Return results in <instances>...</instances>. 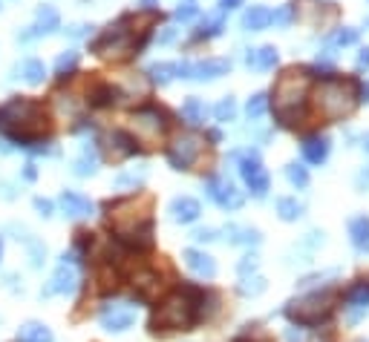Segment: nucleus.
Here are the masks:
<instances>
[{"label":"nucleus","instance_id":"f257e3e1","mask_svg":"<svg viewBox=\"0 0 369 342\" xmlns=\"http://www.w3.org/2000/svg\"><path fill=\"white\" fill-rule=\"evenodd\" d=\"M312 89L315 75L309 67H286L274 81L268 107L283 130H303L312 121Z\"/></svg>","mask_w":369,"mask_h":342},{"label":"nucleus","instance_id":"f03ea898","mask_svg":"<svg viewBox=\"0 0 369 342\" xmlns=\"http://www.w3.org/2000/svg\"><path fill=\"white\" fill-rule=\"evenodd\" d=\"M162 15L156 9H139L130 15H121L118 20H113L107 29H101L99 38L89 41V52L99 58H110V60H127L144 52L153 26H156Z\"/></svg>","mask_w":369,"mask_h":342},{"label":"nucleus","instance_id":"7ed1b4c3","mask_svg":"<svg viewBox=\"0 0 369 342\" xmlns=\"http://www.w3.org/2000/svg\"><path fill=\"white\" fill-rule=\"evenodd\" d=\"M153 199L150 196H125L104 204L107 222L115 230L118 244L130 251H147L153 244V216H150Z\"/></svg>","mask_w":369,"mask_h":342},{"label":"nucleus","instance_id":"20e7f679","mask_svg":"<svg viewBox=\"0 0 369 342\" xmlns=\"http://www.w3.org/2000/svg\"><path fill=\"white\" fill-rule=\"evenodd\" d=\"M52 121L44 107V101L15 96L6 104H0V136H6L9 141L20 147H32L44 136H49Z\"/></svg>","mask_w":369,"mask_h":342},{"label":"nucleus","instance_id":"39448f33","mask_svg":"<svg viewBox=\"0 0 369 342\" xmlns=\"http://www.w3.org/2000/svg\"><path fill=\"white\" fill-rule=\"evenodd\" d=\"M211 291H199V288H179L173 294H168L162 299V305L153 310L150 317V331H191L194 325H199L205 317V302H208Z\"/></svg>","mask_w":369,"mask_h":342},{"label":"nucleus","instance_id":"423d86ee","mask_svg":"<svg viewBox=\"0 0 369 342\" xmlns=\"http://www.w3.org/2000/svg\"><path fill=\"white\" fill-rule=\"evenodd\" d=\"M315 115L323 121H344L361 104V81L344 75H323L312 89Z\"/></svg>","mask_w":369,"mask_h":342},{"label":"nucleus","instance_id":"0eeeda50","mask_svg":"<svg viewBox=\"0 0 369 342\" xmlns=\"http://www.w3.org/2000/svg\"><path fill=\"white\" fill-rule=\"evenodd\" d=\"M337 302H341V291L337 288H320V291H312V294H303L297 299H292L286 308H283V317L294 325V328H303V331H312L318 328L320 322H329Z\"/></svg>","mask_w":369,"mask_h":342},{"label":"nucleus","instance_id":"6e6552de","mask_svg":"<svg viewBox=\"0 0 369 342\" xmlns=\"http://www.w3.org/2000/svg\"><path fill=\"white\" fill-rule=\"evenodd\" d=\"M170 124H173V121H170V112H168L165 107L144 104V107H139V110L130 115L127 127H130L133 141L142 144L144 150H150V147L162 144V138H165L168 130H170Z\"/></svg>","mask_w":369,"mask_h":342},{"label":"nucleus","instance_id":"1a4fd4ad","mask_svg":"<svg viewBox=\"0 0 369 342\" xmlns=\"http://www.w3.org/2000/svg\"><path fill=\"white\" fill-rule=\"evenodd\" d=\"M239 176L245 181V188L254 199H265L268 190H271V178H268V170L263 167V159L257 150H245L239 155Z\"/></svg>","mask_w":369,"mask_h":342},{"label":"nucleus","instance_id":"9d476101","mask_svg":"<svg viewBox=\"0 0 369 342\" xmlns=\"http://www.w3.org/2000/svg\"><path fill=\"white\" fill-rule=\"evenodd\" d=\"M202 138L194 136V133H184L179 138H173V144L165 150V159L173 170L184 173V170H194V164L199 162V155H202Z\"/></svg>","mask_w":369,"mask_h":342},{"label":"nucleus","instance_id":"9b49d317","mask_svg":"<svg viewBox=\"0 0 369 342\" xmlns=\"http://www.w3.org/2000/svg\"><path fill=\"white\" fill-rule=\"evenodd\" d=\"M231 70V60L228 58H208V60H182L176 64V75L184 81H213V78H223Z\"/></svg>","mask_w":369,"mask_h":342},{"label":"nucleus","instance_id":"f8f14e48","mask_svg":"<svg viewBox=\"0 0 369 342\" xmlns=\"http://www.w3.org/2000/svg\"><path fill=\"white\" fill-rule=\"evenodd\" d=\"M99 322H101V328L110 331V334H125V331L133 328V322H136V310H133V305H127V302H107V305L101 308V314H99Z\"/></svg>","mask_w":369,"mask_h":342},{"label":"nucleus","instance_id":"ddd939ff","mask_svg":"<svg viewBox=\"0 0 369 342\" xmlns=\"http://www.w3.org/2000/svg\"><path fill=\"white\" fill-rule=\"evenodd\" d=\"M205 193H208V199L213 202V204H220L223 210H239L242 207V193L234 188V181H228V178H223V176H211L208 181H205Z\"/></svg>","mask_w":369,"mask_h":342},{"label":"nucleus","instance_id":"4468645a","mask_svg":"<svg viewBox=\"0 0 369 342\" xmlns=\"http://www.w3.org/2000/svg\"><path fill=\"white\" fill-rule=\"evenodd\" d=\"M289 6L300 23H312V26H323L326 20L337 18L334 4H320V0H292Z\"/></svg>","mask_w":369,"mask_h":342},{"label":"nucleus","instance_id":"2eb2a0df","mask_svg":"<svg viewBox=\"0 0 369 342\" xmlns=\"http://www.w3.org/2000/svg\"><path fill=\"white\" fill-rule=\"evenodd\" d=\"M75 288H78L75 256H73V254H64V256H61L58 270H55L52 279H49V285L44 288V296H52V294H75Z\"/></svg>","mask_w":369,"mask_h":342},{"label":"nucleus","instance_id":"dca6fc26","mask_svg":"<svg viewBox=\"0 0 369 342\" xmlns=\"http://www.w3.org/2000/svg\"><path fill=\"white\" fill-rule=\"evenodd\" d=\"M101 150H104V155H107V162H125V159H130V155H136L142 147L133 141L130 133L113 130V133H107V136L101 138Z\"/></svg>","mask_w":369,"mask_h":342},{"label":"nucleus","instance_id":"f3484780","mask_svg":"<svg viewBox=\"0 0 369 342\" xmlns=\"http://www.w3.org/2000/svg\"><path fill=\"white\" fill-rule=\"evenodd\" d=\"M329 150H332V138L323 136V133H309V136L300 138V155H303L306 164H315V167L326 164Z\"/></svg>","mask_w":369,"mask_h":342},{"label":"nucleus","instance_id":"a211bd4d","mask_svg":"<svg viewBox=\"0 0 369 342\" xmlns=\"http://www.w3.org/2000/svg\"><path fill=\"white\" fill-rule=\"evenodd\" d=\"M58 26H61L58 9H55V6H38L35 23L29 26V29H23V32L18 35V41H35V38H41V35H52Z\"/></svg>","mask_w":369,"mask_h":342},{"label":"nucleus","instance_id":"6ab92c4d","mask_svg":"<svg viewBox=\"0 0 369 342\" xmlns=\"http://www.w3.org/2000/svg\"><path fill=\"white\" fill-rule=\"evenodd\" d=\"M133 291L142 302H150V299H156L162 291H165V279L159 270H153V268H142L133 273Z\"/></svg>","mask_w":369,"mask_h":342},{"label":"nucleus","instance_id":"aec40b11","mask_svg":"<svg viewBox=\"0 0 369 342\" xmlns=\"http://www.w3.org/2000/svg\"><path fill=\"white\" fill-rule=\"evenodd\" d=\"M87 101H89V107L104 110V107L121 104V101H125V96H121V86H113L110 81H92L89 92H87Z\"/></svg>","mask_w":369,"mask_h":342},{"label":"nucleus","instance_id":"412c9836","mask_svg":"<svg viewBox=\"0 0 369 342\" xmlns=\"http://www.w3.org/2000/svg\"><path fill=\"white\" fill-rule=\"evenodd\" d=\"M168 213H170V222L176 225H191L202 216V204L194 199V196H176L170 204H168Z\"/></svg>","mask_w":369,"mask_h":342},{"label":"nucleus","instance_id":"4be33fe9","mask_svg":"<svg viewBox=\"0 0 369 342\" xmlns=\"http://www.w3.org/2000/svg\"><path fill=\"white\" fill-rule=\"evenodd\" d=\"M61 210H64V216H70V219H87V216H92V202L75 190H64L58 199Z\"/></svg>","mask_w":369,"mask_h":342},{"label":"nucleus","instance_id":"5701e85b","mask_svg":"<svg viewBox=\"0 0 369 342\" xmlns=\"http://www.w3.org/2000/svg\"><path fill=\"white\" fill-rule=\"evenodd\" d=\"M223 29H225V12H223V9H220V12H211V15L202 18V23L196 26V32L191 35V41L199 44V41L220 38V35H223Z\"/></svg>","mask_w":369,"mask_h":342},{"label":"nucleus","instance_id":"b1692460","mask_svg":"<svg viewBox=\"0 0 369 342\" xmlns=\"http://www.w3.org/2000/svg\"><path fill=\"white\" fill-rule=\"evenodd\" d=\"M184 265L202 279L217 276V262H213V256H208L205 251H194V247H188V251H184Z\"/></svg>","mask_w":369,"mask_h":342},{"label":"nucleus","instance_id":"393cba45","mask_svg":"<svg viewBox=\"0 0 369 342\" xmlns=\"http://www.w3.org/2000/svg\"><path fill=\"white\" fill-rule=\"evenodd\" d=\"M242 29L245 32H263V29L271 26V9L268 6H249L242 12Z\"/></svg>","mask_w":369,"mask_h":342},{"label":"nucleus","instance_id":"a878e982","mask_svg":"<svg viewBox=\"0 0 369 342\" xmlns=\"http://www.w3.org/2000/svg\"><path fill=\"white\" fill-rule=\"evenodd\" d=\"M349 239H352V247L358 254H369V216H352Z\"/></svg>","mask_w":369,"mask_h":342},{"label":"nucleus","instance_id":"bb28decb","mask_svg":"<svg viewBox=\"0 0 369 342\" xmlns=\"http://www.w3.org/2000/svg\"><path fill=\"white\" fill-rule=\"evenodd\" d=\"M245 60H249V67H257V70L268 72V70H274L277 64H280V52H277V46L265 44V46H260L257 52L245 55Z\"/></svg>","mask_w":369,"mask_h":342},{"label":"nucleus","instance_id":"cd10ccee","mask_svg":"<svg viewBox=\"0 0 369 342\" xmlns=\"http://www.w3.org/2000/svg\"><path fill=\"white\" fill-rule=\"evenodd\" d=\"M205 115H208V107H205L196 96L184 98V104H182V121H184V124H191V127H202Z\"/></svg>","mask_w":369,"mask_h":342},{"label":"nucleus","instance_id":"c85d7f7f","mask_svg":"<svg viewBox=\"0 0 369 342\" xmlns=\"http://www.w3.org/2000/svg\"><path fill=\"white\" fill-rule=\"evenodd\" d=\"M15 342H52V331L41 322H26V325H20Z\"/></svg>","mask_w":369,"mask_h":342},{"label":"nucleus","instance_id":"c756f323","mask_svg":"<svg viewBox=\"0 0 369 342\" xmlns=\"http://www.w3.org/2000/svg\"><path fill=\"white\" fill-rule=\"evenodd\" d=\"M346 308H369V279H358V282L344 294Z\"/></svg>","mask_w":369,"mask_h":342},{"label":"nucleus","instance_id":"7c9ffc66","mask_svg":"<svg viewBox=\"0 0 369 342\" xmlns=\"http://www.w3.org/2000/svg\"><path fill=\"white\" fill-rule=\"evenodd\" d=\"M225 236H228L231 244H260V242H263L260 230H254V228H239V225H228V228H225Z\"/></svg>","mask_w":369,"mask_h":342},{"label":"nucleus","instance_id":"2f4dec72","mask_svg":"<svg viewBox=\"0 0 369 342\" xmlns=\"http://www.w3.org/2000/svg\"><path fill=\"white\" fill-rule=\"evenodd\" d=\"M303 204L294 199V196H283V199H277V216H280L283 222H297L300 216H303Z\"/></svg>","mask_w":369,"mask_h":342},{"label":"nucleus","instance_id":"473e14b6","mask_svg":"<svg viewBox=\"0 0 369 342\" xmlns=\"http://www.w3.org/2000/svg\"><path fill=\"white\" fill-rule=\"evenodd\" d=\"M96 170H99V167H96V150H92V147H84L81 155L73 162V173L87 178V176H96Z\"/></svg>","mask_w":369,"mask_h":342},{"label":"nucleus","instance_id":"72a5a7b5","mask_svg":"<svg viewBox=\"0 0 369 342\" xmlns=\"http://www.w3.org/2000/svg\"><path fill=\"white\" fill-rule=\"evenodd\" d=\"M147 78H150L153 84H159V86H168L173 78H179V75H176V64H170V60H162V64H153V67L147 70Z\"/></svg>","mask_w":369,"mask_h":342},{"label":"nucleus","instance_id":"f704fd0d","mask_svg":"<svg viewBox=\"0 0 369 342\" xmlns=\"http://www.w3.org/2000/svg\"><path fill=\"white\" fill-rule=\"evenodd\" d=\"M78 60H81V52H75V49L61 52L58 60H55V75L58 78H70L75 72V67H78Z\"/></svg>","mask_w":369,"mask_h":342},{"label":"nucleus","instance_id":"c9c22d12","mask_svg":"<svg viewBox=\"0 0 369 342\" xmlns=\"http://www.w3.org/2000/svg\"><path fill=\"white\" fill-rule=\"evenodd\" d=\"M44 78H46L44 60H41V58H29L26 64H23V81L32 84V86H38V84H44Z\"/></svg>","mask_w":369,"mask_h":342},{"label":"nucleus","instance_id":"e433bc0d","mask_svg":"<svg viewBox=\"0 0 369 342\" xmlns=\"http://www.w3.org/2000/svg\"><path fill=\"white\" fill-rule=\"evenodd\" d=\"M286 178L294 184L297 190H306V188H309V170H306L300 162H289V164H286Z\"/></svg>","mask_w":369,"mask_h":342},{"label":"nucleus","instance_id":"4c0bfd02","mask_svg":"<svg viewBox=\"0 0 369 342\" xmlns=\"http://www.w3.org/2000/svg\"><path fill=\"white\" fill-rule=\"evenodd\" d=\"M245 112H249V118H263L268 112V92H254V96L249 98V104H245Z\"/></svg>","mask_w":369,"mask_h":342},{"label":"nucleus","instance_id":"58836bf2","mask_svg":"<svg viewBox=\"0 0 369 342\" xmlns=\"http://www.w3.org/2000/svg\"><path fill=\"white\" fill-rule=\"evenodd\" d=\"M265 288H268V282H265V279L263 276H245L242 279V282H239V294L242 296H260V294H265Z\"/></svg>","mask_w":369,"mask_h":342},{"label":"nucleus","instance_id":"ea45409f","mask_svg":"<svg viewBox=\"0 0 369 342\" xmlns=\"http://www.w3.org/2000/svg\"><path fill=\"white\" fill-rule=\"evenodd\" d=\"M213 118H217V121H234L237 118V101H234V96H225L217 107H213Z\"/></svg>","mask_w":369,"mask_h":342},{"label":"nucleus","instance_id":"a19ab883","mask_svg":"<svg viewBox=\"0 0 369 342\" xmlns=\"http://www.w3.org/2000/svg\"><path fill=\"white\" fill-rule=\"evenodd\" d=\"M358 38H361V32H358V29H352V26H341L334 32V44L337 46H352V44H358Z\"/></svg>","mask_w":369,"mask_h":342},{"label":"nucleus","instance_id":"79ce46f5","mask_svg":"<svg viewBox=\"0 0 369 342\" xmlns=\"http://www.w3.org/2000/svg\"><path fill=\"white\" fill-rule=\"evenodd\" d=\"M196 15H199V6L194 4V0H184V4H179V6H176V20H182V23L194 20Z\"/></svg>","mask_w":369,"mask_h":342},{"label":"nucleus","instance_id":"37998d69","mask_svg":"<svg viewBox=\"0 0 369 342\" xmlns=\"http://www.w3.org/2000/svg\"><path fill=\"white\" fill-rule=\"evenodd\" d=\"M26 244H29V259H32V268H41L44 256H46V247L41 242H35V239H26Z\"/></svg>","mask_w":369,"mask_h":342},{"label":"nucleus","instance_id":"c03bdc74","mask_svg":"<svg viewBox=\"0 0 369 342\" xmlns=\"http://www.w3.org/2000/svg\"><path fill=\"white\" fill-rule=\"evenodd\" d=\"M257 265H260L257 254H249V256H242V262L237 265V270H239V276L245 279V276H254V273H257Z\"/></svg>","mask_w":369,"mask_h":342},{"label":"nucleus","instance_id":"a18cd8bd","mask_svg":"<svg viewBox=\"0 0 369 342\" xmlns=\"http://www.w3.org/2000/svg\"><path fill=\"white\" fill-rule=\"evenodd\" d=\"M292 6H283V9H277V12H271V23H277V26H286V23H292Z\"/></svg>","mask_w":369,"mask_h":342},{"label":"nucleus","instance_id":"49530a36","mask_svg":"<svg viewBox=\"0 0 369 342\" xmlns=\"http://www.w3.org/2000/svg\"><path fill=\"white\" fill-rule=\"evenodd\" d=\"M35 210H38V213L44 216V219H46V216H52V210H55V204H52L49 199H41V196H38V199H35Z\"/></svg>","mask_w":369,"mask_h":342},{"label":"nucleus","instance_id":"de8ad7c7","mask_svg":"<svg viewBox=\"0 0 369 342\" xmlns=\"http://www.w3.org/2000/svg\"><path fill=\"white\" fill-rule=\"evenodd\" d=\"M89 29H92V26H87V23H73V26L67 29V35H70V38H84V35H89Z\"/></svg>","mask_w":369,"mask_h":342},{"label":"nucleus","instance_id":"09e8293b","mask_svg":"<svg viewBox=\"0 0 369 342\" xmlns=\"http://www.w3.org/2000/svg\"><path fill=\"white\" fill-rule=\"evenodd\" d=\"M194 239H196V242H213V239H217V230L199 228V230H194Z\"/></svg>","mask_w":369,"mask_h":342},{"label":"nucleus","instance_id":"8fccbe9b","mask_svg":"<svg viewBox=\"0 0 369 342\" xmlns=\"http://www.w3.org/2000/svg\"><path fill=\"white\" fill-rule=\"evenodd\" d=\"M355 67H358V70H369V46L361 49V55H358V60H355Z\"/></svg>","mask_w":369,"mask_h":342},{"label":"nucleus","instance_id":"3c124183","mask_svg":"<svg viewBox=\"0 0 369 342\" xmlns=\"http://www.w3.org/2000/svg\"><path fill=\"white\" fill-rule=\"evenodd\" d=\"M205 138H208V141H211V144H220V141H223V133H220V130H217V127H211V130H208V133H205Z\"/></svg>","mask_w":369,"mask_h":342},{"label":"nucleus","instance_id":"603ef678","mask_svg":"<svg viewBox=\"0 0 369 342\" xmlns=\"http://www.w3.org/2000/svg\"><path fill=\"white\" fill-rule=\"evenodd\" d=\"M245 0H220V6H223V12H231V9H237V6H242Z\"/></svg>","mask_w":369,"mask_h":342},{"label":"nucleus","instance_id":"864d4df0","mask_svg":"<svg viewBox=\"0 0 369 342\" xmlns=\"http://www.w3.org/2000/svg\"><path fill=\"white\" fill-rule=\"evenodd\" d=\"M173 38H176V29H173V26H168V29H165V32L159 35V44H170Z\"/></svg>","mask_w":369,"mask_h":342},{"label":"nucleus","instance_id":"5fc2aeb1","mask_svg":"<svg viewBox=\"0 0 369 342\" xmlns=\"http://www.w3.org/2000/svg\"><path fill=\"white\" fill-rule=\"evenodd\" d=\"M23 178H26V181H35V178H38L35 164H26V167H23Z\"/></svg>","mask_w":369,"mask_h":342},{"label":"nucleus","instance_id":"6e6d98bb","mask_svg":"<svg viewBox=\"0 0 369 342\" xmlns=\"http://www.w3.org/2000/svg\"><path fill=\"white\" fill-rule=\"evenodd\" d=\"M361 101H363V104H369V81H366V84H361Z\"/></svg>","mask_w":369,"mask_h":342},{"label":"nucleus","instance_id":"4d7b16f0","mask_svg":"<svg viewBox=\"0 0 369 342\" xmlns=\"http://www.w3.org/2000/svg\"><path fill=\"white\" fill-rule=\"evenodd\" d=\"M363 150H366V152H369V133H366V136H363Z\"/></svg>","mask_w":369,"mask_h":342},{"label":"nucleus","instance_id":"13d9d810","mask_svg":"<svg viewBox=\"0 0 369 342\" xmlns=\"http://www.w3.org/2000/svg\"><path fill=\"white\" fill-rule=\"evenodd\" d=\"M0 256H4V239H0Z\"/></svg>","mask_w":369,"mask_h":342},{"label":"nucleus","instance_id":"bf43d9fd","mask_svg":"<svg viewBox=\"0 0 369 342\" xmlns=\"http://www.w3.org/2000/svg\"><path fill=\"white\" fill-rule=\"evenodd\" d=\"M237 342H251V339H237Z\"/></svg>","mask_w":369,"mask_h":342},{"label":"nucleus","instance_id":"052dcab7","mask_svg":"<svg viewBox=\"0 0 369 342\" xmlns=\"http://www.w3.org/2000/svg\"><path fill=\"white\" fill-rule=\"evenodd\" d=\"M366 26H369V18H366Z\"/></svg>","mask_w":369,"mask_h":342},{"label":"nucleus","instance_id":"680f3d73","mask_svg":"<svg viewBox=\"0 0 369 342\" xmlns=\"http://www.w3.org/2000/svg\"><path fill=\"white\" fill-rule=\"evenodd\" d=\"M0 9H4V6H0Z\"/></svg>","mask_w":369,"mask_h":342}]
</instances>
